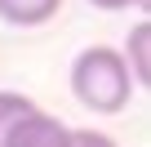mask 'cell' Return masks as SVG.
Returning <instances> with one entry per match:
<instances>
[{
  "label": "cell",
  "mask_w": 151,
  "mask_h": 147,
  "mask_svg": "<svg viewBox=\"0 0 151 147\" xmlns=\"http://www.w3.org/2000/svg\"><path fill=\"white\" fill-rule=\"evenodd\" d=\"M93 9H107V14H120V9H147V0H89Z\"/></svg>",
  "instance_id": "cell-7"
},
{
  "label": "cell",
  "mask_w": 151,
  "mask_h": 147,
  "mask_svg": "<svg viewBox=\"0 0 151 147\" xmlns=\"http://www.w3.org/2000/svg\"><path fill=\"white\" fill-rule=\"evenodd\" d=\"M67 147H120V143L111 134H102V129H71Z\"/></svg>",
  "instance_id": "cell-6"
},
{
  "label": "cell",
  "mask_w": 151,
  "mask_h": 147,
  "mask_svg": "<svg viewBox=\"0 0 151 147\" xmlns=\"http://www.w3.org/2000/svg\"><path fill=\"white\" fill-rule=\"evenodd\" d=\"M71 94L80 107H89L93 116H116L129 107V98L138 94L133 89V76L120 58V49L111 45H89L76 54L71 62Z\"/></svg>",
  "instance_id": "cell-1"
},
{
  "label": "cell",
  "mask_w": 151,
  "mask_h": 147,
  "mask_svg": "<svg viewBox=\"0 0 151 147\" xmlns=\"http://www.w3.org/2000/svg\"><path fill=\"white\" fill-rule=\"evenodd\" d=\"M62 9V0H0V22L9 27H45Z\"/></svg>",
  "instance_id": "cell-4"
},
{
  "label": "cell",
  "mask_w": 151,
  "mask_h": 147,
  "mask_svg": "<svg viewBox=\"0 0 151 147\" xmlns=\"http://www.w3.org/2000/svg\"><path fill=\"white\" fill-rule=\"evenodd\" d=\"M129 76H133V89H147L151 85V22H133L129 36H124V49H120Z\"/></svg>",
  "instance_id": "cell-3"
},
{
  "label": "cell",
  "mask_w": 151,
  "mask_h": 147,
  "mask_svg": "<svg viewBox=\"0 0 151 147\" xmlns=\"http://www.w3.org/2000/svg\"><path fill=\"white\" fill-rule=\"evenodd\" d=\"M36 103L27 98V94H18V89H0V138L9 134V125L18 120V116H27Z\"/></svg>",
  "instance_id": "cell-5"
},
{
  "label": "cell",
  "mask_w": 151,
  "mask_h": 147,
  "mask_svg": "<svg viewBox=\"0 0 151 147\" xmlns=\"http://www.w3.org/2000/svg\"><path fill=\"white\" fill-rule=\"evenodd\" d=\"M67 138H71V125H62L45 107H31L27 116H18L9 125V134L0 138V147H67Z\"/></svg>",
  "instance_id": "cell-2"
}]
</instances>
